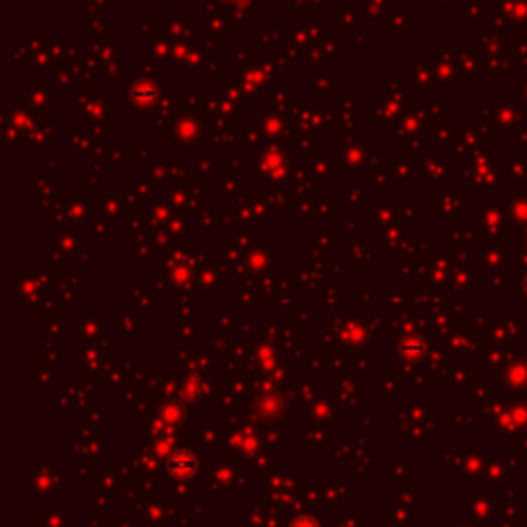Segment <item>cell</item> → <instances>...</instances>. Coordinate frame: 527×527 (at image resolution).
Returning a JSON list of instances; mask_svg holds the SVG:
<instances>
[{
    "mask_svg": "<svg viewBox=\"0 0 527 527\" xmlns=\"http://www.w3.org/2000/svg\"><path fill=\"white\" fill-rule=\"evenodd\" d=\"M291 527H322V523L313 517V515H303V517H297Z\"/></svg>",
    "mask_w": 527,
    "mask_h": 527,
    "instance_id": "cell-2",
    "label": "cell"
},
{
    "mask_svg": "<svg viewBox=\"0 0 527 527\" xmlns=\"http://www.w3.org/2000/svg\"><path fill=\"white\" fill-rule=\"evenodd\" d=\"M169 474L182 480H190L196 474V457L190 451H177L167 462Z\"/></svg>",
    "mask_w": 527,
    "mask_h": 527,
    "instance_id": "cell-1",
    "label": "cell"
}]
</instances>
